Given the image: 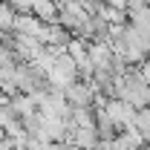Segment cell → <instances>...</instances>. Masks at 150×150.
<instances>
[{
  "label": "cell",
  "instance_id": "1",
  "mask_svg": "<svg viewBox=\"0 0 150 150\" xmlns=\"http://www.w3.org/2000/svg\"><path fill=\"white\" fill-rule=\"evenodd\" d=\"M104 110H107V115L112 118L115 127H127V124H133V118H136V107L127 104L124 98H107Z\"/></svg>",
  "mask_w": 150,
  "mask_h": 150
},
{
  "label": "cell",
  "instance_id": "2",
  "mask_svg": "<svg viewBox=\"0 0 150 150\" xmlns=\"http://www.w3.org/2000/svg\"><path fill=\"white\" fill-rule=\"evenodd\" d=\"M133 127H136V130L144 136V142H150V107H142V110H136Z\"/></svg>",
  "mask_w": 150,
  "mask_h": 150
},
{
  "label": "cell",
  "instance_id": "3",
  "mask_svg": "<svg viewBox=\"0 0 150 150\" xmlns=\"http://www.w3.org/2000/svg\"><path fill=\"white\" fill-rule=\"evenodd\" d=\"M136 69H139V75H142V81H144V84H150V58H144Z\"/></svg>",
  "mask_w": 150,
  "mask_h": 150
}]
</instances>
